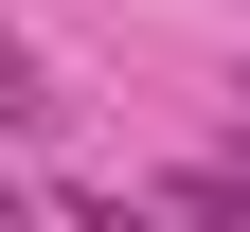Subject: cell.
<instances>
[{
  "instance_id": "1",
  "label": "cell",
  "mask_w": 250,
  "mask_h": 232,
  "mask_svg": "<svg viewBox=\"0 0 250 232\" xmlns=\"http://www.w3.org/2000/svg\"><path fill=\"white\" fill-rule=\"evenodd\" d=\"M0 125H54V72H36V36L0 18Z\"/></svg>"
},
{
  "instance_id": "2",
  "label": "cell",
  "mask_w": 250,
  "mask_h": 232,
  "mask_svg": "<svg viewBox=\"0 0 250 232\" xmlns=\"http://www.w3.org/2000/svg\"><path fill=\"white\" fill-rule=\"evenodd\" d=\"M161 196H179V214H250V161H179Z\"/></svg>"
},
{
  "instance_id": "3",
  "label": "cell",
  "mask_w": 250,
  "mask_h": 232,
  "mask_svg": "<svg viewBox=\"0 0 250 232\" xmlns=\"http://www.w3.org/2000/svg\"><path fill=\"white\" fill-rule=\"evenodd\" d=\"M0 214H36V179H18V161H0Z\"/></svg>"
}]
</instances>
